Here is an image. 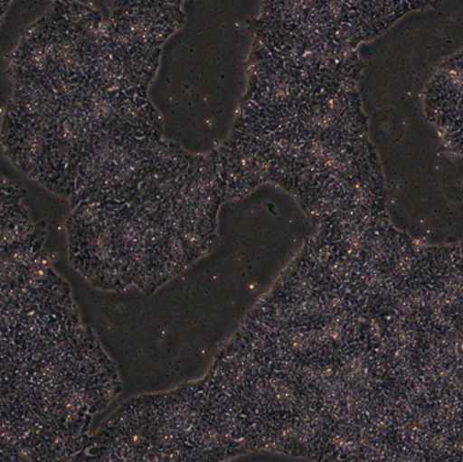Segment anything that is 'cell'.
<instances>
[{
    "instance_id": "4",
    "label": "cell",
    "mask_w": 463,
    "mask_h": 462,
    "mask_svg": "<svg viewBox=\"0 0 463 462\" xmlns=\"http://www.w3.org/2000/svg\"><path fill=\"white\" fill-rule=\"evenodd\" d=\"M182 22L184 14L178 5L165 3L116 5L111 33L125 45L160 49Z\"/></svg>"
},
{
    "instance_id": "6",
    "label": "cell",
    "mask_w": 463,
    "mask_h": 462,
    "mask_svg": "<svg viewBox=\"0 0 463 462\" xmlns=\"http://www.w3.org/2000/svg\"><path fill=\"white\" fill-rule=\"evenodd\" d=\"M323 0H266L263 21L279 27H291L312 13Z\"/></svg>"
},
{
    "instance_id": "3",
    "label": "cell",
    "mask_w": 463,
    "mask_h": 462,
    "mask_svg": "<svg viewBox=\"0 0 463 462\" xmlns=\"http://www.w3.org/2000/svg\"><path fill=\"white\" fill-rule=\"evenodd\" d=\"M217 178L224 200L242 197L271 179V157L263 141L234 129L230 140L213 152Z\"/></svg>"
},
{
    "instance_id": "2",
    "label": "cell",
    "mask_w": 463,
    "mask_h": 462,
    "mask_svg": "<svg viewBox=\"0 0 463 462\" xmlns=\"http://www.w3.org/2000/svg\"><path fill=\"white\" fill-rule=\"evenodd\" d=\"M288 132L316 138L366 136V118L356 89L317 92L304 98Z\"/></svg>"
},
{
    "instance_id": "1",
    "label": "cell",
    "mask_w": 463,
    "mask_h": 462,
    "mask_svg": "<svg viewBox=\"0 0 463 462\" xmlns=\"http://www.w3.org/2000/svg\"><path fill=\"white\" fill-rule=\"evenodd\" d=\"M129 127L95 135L76 163L71 203H133L154 171L163 168L156 141Z\"/></svg>"
},
{
    "instance_id": "7",
    "label": "cell",
    "mask_w": 463,
    "mask_h": 462,
    "mask_svg": "<svg viewBox=\"0 0 463 462\" xmlns=\"http://www.w3.org/2000/svg\"><path fill=\"white\" fill-rule=\"evenodd\" d=\"M410 10H419V8L432 7L437 5L439 0H404Z\"/></svg>"
},
{
    "instance_id": "5",
    "label": "cell",
    "mask_w": 463,
    "mask_h": 462,
    "mask_svg": "<svg viewBox=\"0 0 463 462\" xmlns=\"http://www.w3.org/2000/svg\"><path fill=\"white\" fill-rule=\"evenodd\" d=\"M21 198V190L15 184L0 179V251L21 243L37 228L22 205Z\"/></svg>"
}]
</instances>
